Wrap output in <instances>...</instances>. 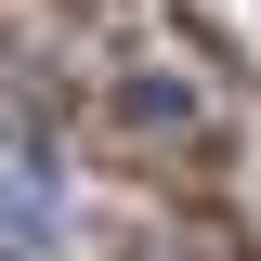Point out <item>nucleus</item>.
Returning a JSON list of instances; mask_svg holds the SVG:
<instances>
[{
    "label": "nucleus",
    "instance_id": "nucleus-1",
    "mask_svg": "<svg viewBox=\"0 0 261 261\" xmlns=\"http://www.w3.org/2000/svg\"><path fill=\"white\" fill-rule=\"evenodd\" d=\"M118 118L144 130V144H209V92H196V79H170V65L118 79Z\"/></svg>",
    "mask_w": 261,
    "mask_h": 261
}]
</instances>
